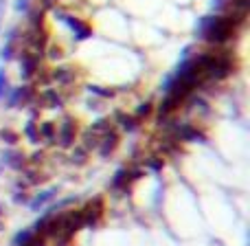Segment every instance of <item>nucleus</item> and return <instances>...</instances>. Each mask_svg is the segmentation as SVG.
I'll list each match as a JSON object with an SVG mask.
<instances>
[{
  "instance_id": "obj_5",
  "label": "nucleus",
  "mask_w": 250,
  "mask_h": 246,
  "mask_svg": "<svg viewBox=\"0 0 250 246\" xmlns=\"http://www.w3.org/2000/svg\"><path fill=\"white\" fill-rule=\"evenodd\" d=\"M101 211H104V207H101V200L97 198L95 202H90L86 209H82L83 224H86V226H95L97 222H99V218H101Z\"/></svg>"
},
{
  "instance_id": "obj_23",
  "label": "nucleus",
  "mask_w": 250,
  "mask_h": 246,
  "mask_svg": "<svg viewBox=\"0 0 250 246\" xmlns=\"http://www.w3.org/2000/svg\"><path fill=\"white\" fill-rule=\"evenodd\" d=\"M4 92H7V75L0 68V97H4Z\"/></svg>"
},
{
  "instance_id": "obj_24",
  "label": "nucleus",
  "mask_w": 250,
  "mask_h": 246,
  "mask_svg": "<svg viewBox=\"0 0 250 246\" xmlns=\"http://www.w3.org/2000/svg\"><path fill=\"white\" fill-rule=\"evenodd\" d=\"M147 165H149V169H154V172H160V169H163V160L160 158H149Z\"/></svg>"
},
{
  "instance_id": "obj_2",
  "label": "nucleus",
  "mask_w": 250,
  "mask_h": 246,
  "mask_svg": "<svg viewBox=\"0 0 250 246\" xmlns=\"http://www.w3.org/2000/svg\"><path fill=\"white\" fill-rule=\"evenodd\" d=\"M55 16L60 18L62 22H64L66 26H68L70 31H73V35H75V40H88L92 35V31H90V26H86L82 20H77V18H73V16H68V13H64V11H60V9H55Z\"/></svg>"
},
{
  "instance_id": "obj_3",
  "label": "nucleus",
  "mask_w": 250,
  "mask_h": 246,
  "mask_svg": "<svg viewBox=\"0 0 250 246\" xmlns=\"http://www.w3.org/2000/svg\"><path fill=\"white\" fill-rule=\"evenodd\" d=\"M57 141L62 147H70L75 143V121L70 117H66L60 125V134H57Z\"/></svg>"
},
{
  "instance_id": "obj_22",
  "label": "nucleus",
  "mask_w": 250,
  "mask_h": 246,
  "mask_svg": "<svg viewBox=\"0 0 250 246\" xmlns=\"http://www.w3.org/2000/svg\"><path fill=\"white\" fill-rule=\"evenodd\" d=\"M149 112H151V106L147 104V101H145V104H141V106L136 108V117H147Z\"/></svg>"
},
{
  "instance_id": "obj_4",
  "label": "nucleus",
  "mask_w": 250,
  "mask_h": 246,
  "mask_svg": "<svg viewBox=\"0 0 250 246\" xmlns=\"http://www.w3.org/2000/svg\"><path fill=\"white\" fill-rule=\"evenodd\" d=\"M35 70H38V57L31 55V53H22L20 55V77L22 79L33 77Z\"/></svg>"
},
{
  "instance_id": "obj_21",
  "label": "nucleus",
  "mask_w": 250,
  "mask_h": 246,
  "mask_svg": "<svg viewBox=\"0 0 250 246\" xmlns=\"http://www.w3.org/2000/svg\"><path fill=\"white\" fill-rule=\"evenodd\" d=\"M29 7H31V0H16V4H13V9H16L18 13L29 11Z\"/></svg>"
},
{
  "instance_id": "obj_7",
  "label": "nucleus",
  "mask_w": 250,
  "mask_h": 246,
  "mask_svg": "<svg viewBox=\"0 0 250 246\" xmlns=\"http://www.w3.org/2000/svg\"><path fill=\"white\" fill-rule=\"evenodd\" d=\"M117 143H119L117 132L108 130V132H105L104 136H101V141H99V154H101V156H110V152H114Z\"/></svg>"
},
{
  "instance_id": "obj_25",
  "label": "nucleus",
  "mask_w": 250,
  "mask_h": 246,
  "mask_svg": "<svg viewBox=\"0 0 250 246\" xmlns=\"http://www.w3.org/2000/svg\"><path fill=\"white\" fill-rule=\"evenodd\" d=\"M48 57H51V60H60V57H62V48L60 46H51V48H48Z\"/></svg>"
},
{
  "instance_id": "obj_27",
  "label": "nucleus",
  "mask_w": 250,
  "mask_h": 246,
  "mask_svg": "<svg viewBox=\"0 0 250 246\" xmlns=\"http://www.w3.org/2000/svg\"><path fill=\"white\" fill-rule=\"evenodd\" d=\"M83 158H86V152H83V150H77L73 154V160H77V163H83Z\"/></svg>"
},
{
  "instance_id": "obj_30",
  "label": "nucleus",
  "mask_w": 250,
  "mask_h": 246,
  "mask_svg": "<svg viewBox=\"0 0 250 246\" xmlns=\"http://www.w3.org/2000/svg\"><path fill=\"white\" fill-rule=\"evenodd\" d=\"M42 160V154H33V163H40Z\"/></svg>"
},
{
  "instance_id": "obj_13",
  "label": "nucleus",
  "mask_w": 250,
  "mask_h": 246,
  "mask_svg": "<svg viewBox=\"0 0 250 246\" xmlns=\"http://www.w3.org/2000/svg\"><path fill=\"white\" fill-rule=\"evenodd\" d=\"M95 147H99V134L88 130V132L83 134V150H95Z\"/></svg>"
},
{
  "instance_id": "obj_18",
  "label": "nucleus",
  "mask_w": 250,
  "mask_h": 246,
  "mask_svg": "<svg viewBox=\"0 0 250 246\" xmlns=\"http://www.w3.org/2000/svg\"><path fill=\"white\" fill-rule=\"evenodd\" d=\"M44 99L48 101V106H51V108H62V99H60V95H55V90H46L44 92Z\"/></svg>"
},
{
  "instance_id": "obj_28",
  "label": "nucleus",
  "mask_w": 250,
  "mask_h": 246,
  "mask_svg": "<svg viewBox=\"0 0 250 246\" xmlns=\"http://www.w3.org/2000/svg\"><path fill=\"white\" fill-rule=\"evenodd\" d=\"M24 246H44V238H40V235H35V238L31 240L29 244H24Z\"/></svg>"
},
{
  "instance_id": "obj_17",
  "label": "nucleus",
  "mask_w": 250,
  "mask_h": 246,
  "mask_svg": "<svg viewBox=\"0 0 250 246\" xmlns=\"http://www.w3.org/2000/svg\"><path fill=\"white\" fill-rule=\"evenodd\" d=\"M117 119H119V123H121V128L125 130V132H132V130H136V121H134L132 117H125V114L119 112Z\"/></svg>"
},
{
  "instance_id": "obj_9",
  "label": "nucleus",
  "mask_w": 250,
  "mask_h": 246,
  "mask_svg": "<svg viewBox=\"0 0 250 246\" xmlns=\"http://www.w3.org/2000/svg\"><path fill=\"white\" fill-rule=\"evenodd\" d=\"M129 180H132V178H129V169H119V172L114 174L112 182H110V189H114V191H119V189H125Z\"/></svg>"
},
{
  "instance_id": "obj_31",
  "label": "nucleus",
  "mask_w": 250,
  "mask_h": 246,
  "mask_svg": "<svg viewBox=\"0 0 250 246\" xmlns=\"http://www.w3.org/2000/svg\"><path fill=\"white\" fill-rule=\"evenodd\" d=\"M0 213H2V209H0Z\"/></svg>"
},
{
  "instance_id": "obj_20",
  "label": "nucleus",
  "mask_w": 250,
  "mask_h": 246,
  "mask_svg": "<svg viewBox=\"0 0 250 246\" xmlns=\"http://www.w3.org/2000/svg\"><path fill=\"white\" fill-rule=\"evenodd\" d=\"M88 90H90L92 95H99V97H112L114 95L112 90H105V88H99V86H88Z\"/></svg>"
},
{
  "instance_id": "obj_6",
  "label": "nucleus",
  "mask_w": 250,
  "mask_h": 246,
  "mask_svg": "<svg viewBox=\"0 0 250 246\" xmlns=\"http://www.w3.org/2000/svg\"><path fill=\"white\" fill-rule=\"evenodd\" d=\"M57 196V187H48V189H44V191H40L38 196H35L33 200L29 202V207L33 209V211H40L42 207H46L48 202H51L53 198Z\"/></svg>"
},
{
  "instance_id": "obj_10",
  "label": "nucleus",
  "mask_w": 250,
  "mask_h": 246,
  "mask_svg": "<svg viewBox=\"0 0 250 246\" xmlns=\"http://www.w3.org/2000/svg\"><path fill=\"white\" fill-rule=\"evenodd\" d=\"M29 95H31L29 88H16V90L11 92V97L7 99V106H9V108H16V106L24 104V101L29 99Z\"/></svg>"
},
{
  "instance_id": "obj_19",
  "label": "nucleus",
  "mask_w": 250,
  "mask_h": 246,
  "mask_svg": "<svg viewBox=\"0 0 250 246\" xmlns=\"http://www.w3.org/2000/svg\"><path fill=\"white\" fill-rule=\"evenodd\" d=\"M13 57V42H7L0 48V60H11Z\"/></svg>"
},
{
  "instance_id": "obj_12",
  "label": "nucleus",
  "mask_w": 250,
  "mask_h": 246,
  "mask_svg": "<svg viewBox=\"0 0 250 246\" xmlns=\"http://www.w3.org/2000/svg\"><path fill=\"white\" fill-rule=\"evenodd\" d=\"M33 238H35V233H33V231H31V229L18 231V233H16V238H13V246H24V244H29Z\"/></svg>"
},
{
  "instance_id": "obj_14",
  "label": "nucleus",
  "mask_w": 250,
  "mask_h": 246,
  "mask_svg": "<svg viewBox=\"0 0 250 246\" xmlns=\"http://www.w3.org/2000/svg\"><path fill=\"white\" fill-rule=\"evenodd\" d=\"M178 104H180V101H176V99H171V97H167V99L160 104V108H158V110H160V119H165L169 112H173V108H176Z\"/></svg>"
},
{
  "instance_id": "obj_29",
  "label": "nucleus",
  "mask_w": 250,
  "mask_h": 246,
  "mask_svg": "<svg viewBox=\"0 0 250 246\" xmlns=\"http://www.w3.org/2000/svg\"><path fill=\"white\" fill-rule=\"evenodd\" d=\"M16 202H26L24 194H16Z\"/></svg>"
},
{
  "instance_id": "obj_16",
  "label": "nucleus",
  "mask_w": 250,
  "mask_h": 246,
  "mask_svg": "<svg viewBox=\"0 0 250 246\" xmlns=\"http://www.w3.org/2000/svg\"><path fill=\"white\" fill-rule=\"evenodd\" d=\"M38 132H40V136H44L46 141H55V125L53 123H44Z\"/></svg>"
},
{
  "instance_id": "obj_8",
  "label": "nucleus",
  "mask_w": 250,
  "mask_h": 246,
  "mask_svg": "<svg viewBox=\"0 0 250 246\" xmlns=\"http://www.w3.org/2000/svg\"><path fill=\"white\" fill-rule=\"evenodd\" d=\"M24 160H26V156L18 150H7L2 154V163L9 165V167H13V169H22L24 167Z\"/></svg>"
},
{
  "instance_id": "obj_1",
  "label": "nucleus",
  "mask_w": 250,
  "mask_h": 246,
  "mask_svg": "<svg viewBox=\"0 0 250 246\" xmlns=\"http://www.w3.org/2000/svg\"><path fill=\"white\" fill-rule=\"evenodd\" d=\"M233 26H235L233 18L204 16L202 20L195 24V35H198L200 40H208V42H213V44H222L230 38Z\"/></svg>"
},
{
  "instance_id": "obj_15",
  "label": "nucleus",
  "mask_w": 250,
  "mask_h": 246,
  "mask_svg": "<svg viewBox=\"0 0 250 246\" xmlns=\"http://www.w3.org/2000/svg\"><path fill=\"white\" fill-rule=\"evenodd\" d=\"M24 134H26V136H29V141L33 143V145H38V143H40V132H38V125H35L33 121H29V123H26Z\"/></svg>"
},
{
  "instance_id": "obj_11",
  "label": "nucleus",
  "mask_w": 250,
  "mask_h": 246,
  "mask_svg": "<svg viewBox=\"0 0 250 246\" xmlns=\"http://www.w3.org/2000/svg\"><path fill=\"white\" fill-rule=\"evenodd\" d=\"M53 79H55L57 84H70L75 79V70L73 68H55L53 70Z\"/></svg>"
},
{
  "instance_id": "obj_26",
  "label": "nucleus",
  "mask_w": 250,
  "mask_h": 246,
  "mask_svg": "<svg viewBox=\"0 0 250 246\" xmlns=\"http://www.w3.org/2000/svg\"><path fill=\"white\" fill-rule=\"evenodd\" d=\"M2 138H7L9 143H16L18 141V136L13 132H9V130H2Z\"/></svg>"
}]
</instances>
